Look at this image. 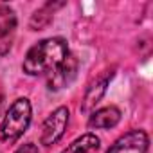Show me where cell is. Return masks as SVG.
<instances>
[{
	"label": "cell",
	"mask_w": 153,
	"mask_h": 153,
	"mask_svg": "<svg viewBox=\"0 0 153 153\" xmlns=\"http://www.w3.org/2000/svg\"><path fill=\"white\" fill-rule=\"evenodd\" d=\"M68 56V45L63 38H47L33 45L24 59V72L29 76L51 74Z\"/></svg>",
	"instance_id": "6da1fadb"
},
{
	"label": "cell",
	"mask_w": 153,
	"mask_h": 153,
	"mask_svg": "<svg viewBox=\"0 0 153 153\" xmlns=\"http://www.w3.org/2000/svg\"><path fill=\"white\" fill-rule=\"evenodd\" d=\"M119 121H121V110L117 106H105L90 115L88 126L96 130H108L114 128Z\"/></svg>",
	"instance_id": "52a82bcc"
},
{
	"label": "cell",
	"mask_w": 153,
	"mask_h": 153,
	"mask_svg": "<svg viewBox=\"0 0 153 153\" xmlns=\"http://www.w3.org/2000/svg\"><path fill=\"white\" fill-rule=\"evenodd\" d=\"M68 108L67 106H59L56 108L45 121H43V128H42V144L51 146L56 140L61 139V135L67 130L68 124Z\"/></svg>",
	"instance_id": "3957f363"
},
{
	"label": "cell",
	"mask_w": 153,
	"mask_h": 153,
	"mask_svg": "<svg viewBox=\"0 0 153 153\" xmlns=\"http://www.w3.org/2000/svg\"><path fill=\"white\" fill-rule=\"evenodd\" d=\"M51 7H52V4H47L45 7L38 9V11L31 16V29H33V31L43 29V27L52 20V11H51Z\"/></svg>",
	"instance_id": "30bf717a"
},
{
	"label": "cell",
	"mask_w": 153,
	"mask_h": 153,
	"mask_svg": "<svg viewBox=\"0 0 153 153\" xmlns=\"http://www.w3.org/2000/svg\"><path fill=\"white\" fill-rule=\"evenodd\" d=\"M148 144H149V139H148L146 131H142V130H131L126 135H123L121 139H117L106 153H123L124 149L146 151Z\"/></svg>",
	"instance_id": "5b68a950"
},
{
	"label": "cell",
	"mask_w": 153,
	"mask_h": 153,
	"mask_svg": "<svg viewBox=\"0 0 153 153\" xmlns=\"http://www.w3.org/2000/svg\"><path fill=\"white\" fill-rule=\"evenodd\" d=\"M99 149V139L94 133H85L72 140L61 153H96Z\"/></svg>",
	"instance_id": "ba28073f"
},
{
	"label": "cell",
	"mask_w": 153,
	"mask_h": 153,
	"mask_svg": "<svg viewBox=\"0 0 153 153\" xmlns=\"http://www.w3.org/2000/svg\"><path fill=\"white\" fill-rule=\"evenodd\" d=\"M16 29V15L11 7L0 6V38H13Z\"/></svg>",
	"instance_id": "9c48e42d"
},
{
	"label": "cell",
	"mask_w": 153,
	"mask_h": 153,
	"mask_svg": "<svg viewBox=\"0 0 153 153\" xmlns=\"http://www.w3.org/2000/svg\"><path fill=\"white\" fill-rule=\"evenodd\" d=\"M31 115H33V108L29 99L20 97L16 99L9 110L6 112V117L2 121V128H0V137L4 142H15L18 140L24 131L29 128L31 123Z\"/></svg>",
	"instance_id": "7a4b0ae2"
},
{
	"label": "cell",
	"mask_w": 153,
	"mask_h": 153,
	"mask_svg": "<svg viewBox=\"0 0 153 153\" xmlns=\"http://www.w3.org/2000/svg\"><path fill=\"white\" fill-rule=\"evenodd\" d=\"M112 76H114V72H112V70H106L105 74H101L99 78L88 87V90H87V94H85V99H83V106H81L83 112H90V110L101 101V97H103L105 92H106V85H108L110 79H112Z\"/></svg>",
	"instance_id": "8992f818"
},
{
	"label": "cell",
	"mask_w": 153,
	"mask_h": 153,
	"mask_svg": "<svg viewBox=\"0 0 153 153\" xmlns=\"http://www.w3.org/2000/svg\"><path fill=\"white\" fill-rule=\"evenodd\" d=\"M15 153H40L38 151V148L34 146V144H31V142H27V144H24V146H20Z\"/></svg>",
	"instance_id": "8fae6325"
},
{
	"label": "cell",
	"mask_w": 153,
	"mask_h": 153,
	"mask_svg": "<svg viewBox=\"0 0 153 153\" xmlns=\"http://www.w3.org/2000/svg\"><path fill=\"white\" fill-rule=\"evenodd\" d=\"M78 68H79V61L76 56L68 54L49 76V90H59V88H65L67 85H70L78 74Z\"/></svg>",
	"instance_id": "277c9868"
}]
</instances>
